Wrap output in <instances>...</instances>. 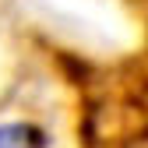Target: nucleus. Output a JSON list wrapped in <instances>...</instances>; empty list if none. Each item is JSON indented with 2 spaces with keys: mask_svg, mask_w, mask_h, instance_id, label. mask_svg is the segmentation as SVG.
Wrapping results in <instances>:
<instances>
[{
  "mask_svg": "<svg viewBox=\"0 0 148 148\" xmlns=\"http://www.w3.org/2000/svg\"><path fill=\"white\" fill-rule=\"evenodd\" d=\"M0 148H46V134L35 123L11 120L0 123Z\"/></svg>",
  "mask_w": 148,
  "mask_h": 148,
  "instance_id": "1",
  "label": "nucleus"
}]
</instances>
